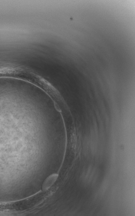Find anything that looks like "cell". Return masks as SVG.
Instances as JSON below:
<instances>
[{"label": "cell", "instance_id": "6da1fadb", "mask_svg": "<svg viewBox=\"0 0 135 216\" xmlns=\"http://www.w3.org/2000/svg\"><path fill=\"white\" fill-rule=\"evenodd\" d=\"M56 177H57L56 174L51 175V176H50V177H48V179L45 181V183L43 184V187H42L43 189L45 190L50 187L55 181L56 179Z\"/></svg>", "mask_w": 135, "mask_h": 216}]
</instances>
